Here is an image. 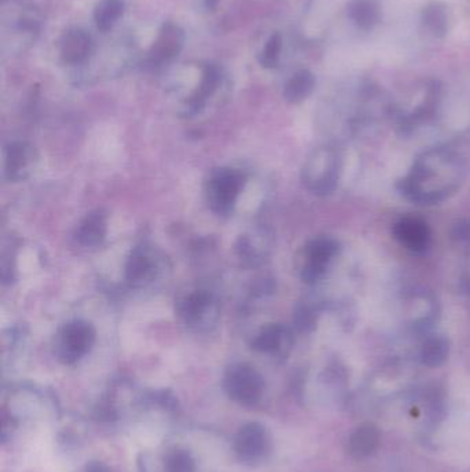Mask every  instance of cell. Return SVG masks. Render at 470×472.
Listing matches in <instances>:
<instances>
[{
	"label": "cell",
	"instance_id": "obj_1",
	"mask_svg": "<svg viewBox=\"0 0 470 472\" xmlns=\"http://www.w3.org/2000/svg\"><path fill=\"white\" fill-rule=\"evenodd\" d=\"M465 177L462 156L454 149L436 146L415 159L407 176L399 181V190L418 205H437L458 193Z\"/></svg>",
	"mask_w": 470,
	"mask_h": 472
},
{
	"label": "cell",
	"instance_id": "obj_2",
	"mask_svg": "<svg viewBox=\"0 0 470 472\" xmlns=\"http://www.w3.org/2000/svg\"><path fill=\"white\" fill-rule=\"evenodd\" d=\"M342 173V158L333 146H322L313 149L303 163L301 180L315 195L327 196L337 190Z\"/></svg>",
	"mask_w": 470,
	"mask_h": 472
},
{
	"label": "cell",
	"instance_id": "obj_3",
	"mask_svg": "<svg viewBox=\"0 0 470 472\" xmlns=\"http://www.w3.org/2000/svg\"><path fill=\"white\" fill-rule=\"evenodd\" d=\"M223 389L226 397L239 406L254 409L260 406L265 397V377L254 365L239 360L223 372Z\"/></svg>",
	"mask_w": 470,
	"mask_h": 472
},
{
	"label": "cell",
	"instance_id": "obj_4",
	"mask_svg": "<svg viewBox=\"0 0 470 472\" xmlns=\"http://www.w3.org/2000/svg\"><path fill=\"white\" fill-rule=\"evenodd\" d=\"M176 314L189 332H211L220 320V302L208 290H192L176 302Z\"/></svg>",
	"mask_w": 470,
	"mask_h": 472
},
{
	"label": "cell",
	"instance_id": "obj_5",
	"mask_svg": "<svg viewBox=\"0 0 470 472\" xmlns=\"http://www.w3.org/2000/svg\"><path fill=\"white\" fill-rule=\"evenodd\" d=\"M247 176L239 169L220 168L211 171L206 181V201L214 215H232L245 190Z\"/></svg>",
	"mask_w": 470,
	"mask_h": 472
},
{
	"label": "cell",
	"instance_id": "obj_6",
	"mask_svg": "<svg viewBox=\"0 0 470 472\" xmlns=\"http://www.w3.org/2000/svg\"><path fill=\"white\" fill-rule=\"evenodd\" d=\"M97 342L96 327L84 319L62 325L54 339L53 352L59 364L72 366L90 354Z\"/></svg>",
	"mask_w": 470,
	"mask_h": 472
},
{
	"label": "cell",
	"instance_id": "obj_7",
	"mask_svg": "<svg viewBox=\"0 0 470 472\" xmlns=\"http://www.w3.org/2000/svg\"><path fill=\"white\" fill-rule=\"evenodd\" d=\"M232 449L239 463L243 466H262L273 453L272 434L262 422H245L233 437Z\"/></svg>",
	"mask_w": 470,
	"mask_h": 472
},
{
	"label": "cell",
	"instance_id": "obj_8",
	"mask_svg": "<svg viewBox=\"0 0 470 472\" xmlns=\"http://www.w3.org/2000/svg\"><path fill=\"white\" fill-rule=\"evenodd\" d=\"M340 250V243L333 236H315L308 240L297 257V271L302 282L315 285L322 280Z\"/></svg>",
	"mask_w": 470,
	"mask_h": 472
},
{
	"label": "cell",
	"instance_id": "obj_9",
	"mask_svg": "<svg viewBox=\"0 0 470 472\" xmlns=\"http://www.w3.org/2000/svg\"><path fill=\"white\" fill-rule=\"evenodd\" d=\"M138 466L141 472H200L196 454L180 444H166L155 454H141Z\"/></svg>",
	"mask_w": 470,
	"mask_h": 472
},
{
	"label": "cell",
	"instance_id": "obj_10",
	"mask_svg": "<svg viewBox=\"0 0 470 472\" xmlns=\"http://www.w3.org/2000/svg\"><path fill=\"white\" fill-rule=\"evenodd\" d=\"M163 270V260L153 248L136 246L127 257L124 279L133 289H145L159 279Z\"/></svg>",
	"mask_w": 470,
	"mask_h": 472
},
{
	"label": "cell",
	"instance_id": "obj_11",
	"mask_svg": "<svg viewBox=\"0 0 470 472\" xmlns=\"http://www.w3.org/2000/svg\"><path fill=\"white\" fill-rule=\"evenodd\" d=\"M294 347V332L285 323H268L251 340V348L258 354L283 360Z\"/></svg>",
	"mask_w": 470,
	"mask_h": 472
},
{
	"label": "cell",
	"instance_id": "obj_12",
	"mask_svg": "<svg viewBox=\"0 0 470 472\" xmlns=\"http://www.w3.org/2000/svg\"><path fill=\"white\" fill-rule=\"evenodd\" d=\"M273 243L275 238L270 228H254L239 238L235 245L236 256L245 267H261L270 258Z\"/></svg>",
	"mask_w": 470,
	"mask_h": 472
},
{
	"label": "cell",
	"instance_id": "obj_13",
	"mask_svg": "<svg viewBox=\"0 0 470 472\" xmlns=\"http://www.w3.org/2000/svg\"><path fill=\"white\" fill-rule=\"evenodd\" d=\"M393 238L407 252L425 255L432 246V231L424 218L404 216L393 224Z\"/></svg>",
	"mask_w": 470,
	"mask_h": 472
},
{
	"label": "cell",
	"instance_id": "obj_14",
	"mask_svg": "<svg viewBox=\"0 0 470 472\" xmlns=\"http://www.w3.org/2000/svg\"><path fill=\"white\" fill-rule=\"evenodd\" d=\"M37 153L31 144L12 141L4 149V177L10 183L27 180L36 168Z\"/></svg>",
	"mask_w": 470,
	"mask_h": 472
},
{
	"label": "cell",
	"instance_id": "obj_15",
	"mask_svg": "<svg viewBox=\"0 0 470 472\" xmlns=\"http://www.w3.org/2000/svg\"><path fill=\"white\" fill-rule=\"evenodd\" d=\"M405 315L409 320L410 326L417 332H425L427 327L432 326L435 318H436V303L435 298L424 290L412 292L407 298V307Z\"/></svg>",
	"mask_w": 470,
	"mask_h": 472
},
{
	"label": "cell",
	"instance_id": "obj_16",
	"mask_svg": "<svg viewBox=\"0 0 470 472\" xmlns=\"http://www.w3.org/2000/svg\"><path fill=\"white\" fill-rule=\"evenodd\" d=\"M108 235V216L104 210L90 211L76 228V240L83 248H98Z\"/></svg>",
	"mask_w": 470,
	"mask_h": 472
},
{
	"label": "cell",
	"instance_id": "obj_17",
	"mask_svg": "<svg viewBox=\"0 0 470 472\" xmlns=\"http://www.w3.org/2000/svg\"><path fill=\"white\" fill-rule=\"evenodd\" d=\"M380 444V432L372 422L357 427L348 441V453L355 459H365L377 452Z\"/></svg>",
	"mask_w": 470,
	"mask_h": 472
},
{
	"label": "cell",
	"instance_id": "obj_18",
	"mask_svg": "<svg viewBox=\"0 0 470 472\" xmlns=\"http://www.w3.org/2000/svg\"><path fill=\"white\" fill-rule=\"evenodd\" d=\"M184 44V32L176 25H164L158 39L152 46L151 59L153 62L170 61L180 54Z\"/></svg>",
	"mask_w": 470,
	"mask_h": 472
},
{
	"label": "cell",
	"instance_id": "obj_19",
	"mask_svg": "<svg viewBox=\"0 0 470 472\" xmlns=\"http://www.w3.org/2000/svg\"><path fill=\"white\" fill-rule=\"evenodd\" d=\"M91 37L83 29H69L61 39V59L67 64H81L91 51Z\"/></svg>",
	"mask_w": 470,
	"mask_h": 472
},
{
	"label": "cell",
	"instance_id": "obj_20",
	"mask_svg": "<svg viewBox=\"0 0 470 472\" xmlns=\"http://www.w3.org/2000/svg\"><path fill=\"white\" fill-rule=\"evenodd\" d=\"M450 357V342L444 335H429L422 342L419 350V360L430 369L443 366Z\"/></svg>",
	"mask_w": 470,
	"mask_h": 472
},
{
	"label": "cell",
	"instance_id": "obj_21",
	"mask_svg": "<svg viewBox=\"0 0 470 472\" xmlns=\"http://www.w3.org/2000/svg\"><path fill=\"white\" fill-rule=\"evenodd\" d=\"M218 82H220V75H218L217 69L214 67H208L203 72L200 86L186 103L185 115H195L199 111H201L208 97L213 96L214 91L217 90Z\"/></svg>",
	"mask_w": 470,
	"mask_h": 472
},
{
	"label": "cell",
	"instance_id": "obj_22",
	"mask_svg": "<svg viewBox=\"0 0 470 472\" xmlns=\"http://www.w3.org/2000/svg\"><path fill=\"white\" fill-rule=\"evenodd\" d=\"M315 83V76H313L312 72L307 71V69L298 71L286 83L285 91H283L285 98L291 104L302 103L303 99H307L312 94Z\"/></svg>",
	"mask_w": 470,
	"mask_h": 472
},
{
	"label": "cell",
	"instance_id": "obj_23",
	"mask_svg": "<svg viewBox=\"0 0 470 472\" xmlns=\"http://www.w3.org/2000/svg\"><path fill=\"white\" fill-rule=\"evenodd\" d=\"M348 16L359 28L372 29L380 21V6L374 0H353L348 6Z\"/></svg>",
	"mask_w": 470,
	"mask_h": 472
},
{
	"label": "cell",
	"instance_id": "obj_24",
	"mask_svg": "<svg viewBox=\"0 0 470 472\" xmlns=\"http://www.w3.org/2000/svg\"><path fill=\"white\" fill-rule=\"evenodd\" d=\"M124 12L123 0H103L94 9V21L99 31H108Z\"/></svg>",
	"mask_w": 470,
	"mask_h": 472
},
{
	"label": "cell",
	"instance_id": "obj_25",
	"mask_svg": "<svg viewBox=\"0 0 470 472\" xmlns=\"http://www.w3.org/2000/svg\"><path fill=\"white\" fill-rule=\"evenodd\" d=\"M422 24L425 25L427 32L434 36H444L447 34L446 7L443 6L442 4H437V2L427 4L422 10Z\"/></svg>",
	"mask_w": 470,
	"mask_h": 472
},
{
	"label": "cell",
	"instance_id": "obj_26",
	"mask_svg": "<svg viewBox=\"0 0 470 472\" xmlns=\"http://www.w3.org/2000/svg\"><path fill=\"white\" fill-rule=\"evenodd\" d=\"M319 307L310 303H301L295 310L294 326L297 332L312 333L319 320Z\"/></svg>",
	"mask_w": 470,
	"mask_h": 472
},
{
	"label": "cell",
	"instance_id": "obj_27",
	"mask_svg": "<svg viewBox=\"0 0 470 472\" xmlns=\"http://www.w3.org/2000/svg\"><path fill=\"white\" fill-rule=\"evenodd\" d=\"M283 41L278 34L272 35L270 41L266 42L261 53L260 61L266 68H273L278 62V57L282 53Z\"/></svg>",
	"mask_w": 470,
	"mask_h": 472
},
{
	"label": "cell",
	"instance_id": "obj_28",
	"mask_svg": "<svg viewBox=\"0 0 470 472\" xmlns=\"http://www.w3.org/2000/svg\"><path fill=\"white\" fill-rule=\"evenodd\" d=\"M452 240L459 250L470 256V220H461L455 224Z\"/></svg>",
	"mask_w": 470,
	"mask_h": 472
},
{
	"label": "cell",
	"instance_id": "obj_29",
	"mask_svg": "<svg viewBox=\"0 0 470 472\" xmlns=\"http://www.w3.org/2000/svg\"><path fill=\"white\" fill-rule=\"evenodd\" d=\"M458 290L462 300L470 310V263L464 268L458 280Z\"/></svg>",
	"mask_w": 470,
	"mask_h": 472
},
{
	"label": "cell",
	"instance_id": "obj_30",
	"mask_svg": "<svg viewBox=\"0 0 470 472\" xmlns=\"http://www.w3.org/2000/svg\"><path fill=\"white\" fill-rule=\"evenodd\" d=\"M79 472H111V468L104 461L94 460V461H89Z\"/></svg>",
	"mask_w": 470,
	"mask_h": 472
}]
</instances>
